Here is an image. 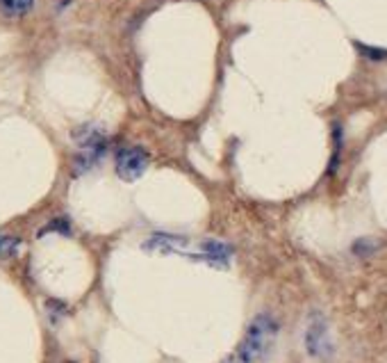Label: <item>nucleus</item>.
I'll use <instances>...</instances> for the list:
<instances>
[{
  "mask_svg": "<svg viewBox=\"0 0 387 363\" xmlns=\"http://www.w3.org/2000/svg\"><path fill=\"white\" fill-rule=\"evenodd\" d=\"M278 336V320L271 313H260L253 317L247 333L235 354L223 361V363H258L260 359L269 352L273 340Z\"/></svg>",
  "mask_w": 387,
  "mask_h": 363,
  "instance_id": "1",
  "label": "nucleus"
},
{
  "mask_svg": "<svg viewBox=\"0 0 387 363\" xmlns=\"http://www.w3.org/2000/svg\"><path fill=\"white\" fill-rule=\"evenodd\" d=\"M71 137H73V142L78 144L76 158H73V174L83 176L87 172H92L94 167H98V162L105 158V153H107L105 130L96 124H85V126H78Z\"/></svg>",
  "mask_w": 387,
  "mask_h": 363,
  "instance_id": "2",
  "label": "nucleus"
},
{
  "mask_svg": "<svg viewBox=\"0 0 387 363\" xmlns=\"http://www.w3.org/2000/svg\"><path fill=\"white\" fill-rule=\"evenodd\" d=\"M151 155L141 146H123L116 151V176L125 183H135L146 174Z\"/></svg>",
  "mask_w": 387,
  "mask_h": 363,
  "instance_id": "3",
  "label": "nucleus"
},
{
  "mask_svg": "<svg viewBox=\"0 0 387 363\" xmlns=\"http://www.w3.org/2000/svg\"><path fill=\"white\" fill-rule=\"evenodd\" d=\"M303 343L312 359H328L333 354L335 347H333L331 329L319 313L310 317L308 327H305V333H303Z\"/></svg>",
  "mask_w": 387,
  "mask_h": 363,
  "instance_id": "4",
  "label": "nucleus"
},
{
  "mask_svg": "<svg viewBox=\"0 0 387 363\" xmlns=\"http://www.w3.org/2000/svg\"><path fill=\"white\" fill-rule=\"evenodd\" d=\"M189 258H193V261H205L207 265H217V268H226L230 258H233V249L221 240H205L200 242L198 254H193Z\"/></svg>",
  "mask_w": 387,
  "mask_h": 363,
  "instance_id": "5",
  "label": "nucleus"
},
{
  "mask_svg": "<svg viewBox=\"0 0 387 363\" xmlns=\"http://www.w3.org/2000/svg\"><path fill=\"white\" fill-rule=\"evenodd\" d=\"M34 10V0H0V14L5 19H23Z\"/></svg>",
  "mask_w": 387,
  "mask_h": 363,
  "instance_id": "6",
  "label": "nucleus"
},
{
  "mask_svg": "<svg viewBox=\"0 0 387 363\" xmlns=\"http://www.w3.org/2000/svg\"><path fill=\"white\" fill-rule=\"evenodd\" d=\"M21 251V238L0 233V258H14Z\"/></svg>",
  "mask_w": 387,
  "mask_h": 363,
  "instance_id": "7",
  "label": "nucleus"
},
{
  "mask_svg": "<svg viewBox=\"0 0 387 363\" xmlns=\"http://www.w3.org/2000/svg\"><path fill=\"white\" fill-rule=\"evenodd\" d=\"M355 48H358L369 62H385V60H387V50H385V48L364 46V43H360V41H355Z\"/></svg>",
  "mask_w": 387,
  "mask_h": 363,
  "instance_id": "8",
  "label": "nucleus"
},
{
  "mask_svg": "<svg viewBox=\"0 0 387 363\" xmlns=\"http://www.w3.org/2000/svg\"><path fill=\"white\" fill-rule=\"evenodd\" d=\"M71 5V0H55V10L57 12H62V10H66V7Z\"/></svg>",
  "mask_w": 387,
  "mask_h": 363,
  "instance_id": "9",
  "label": "nucleus"
}]
</instances>
